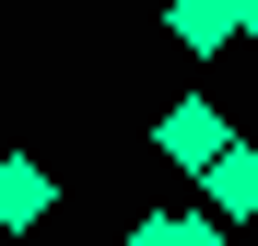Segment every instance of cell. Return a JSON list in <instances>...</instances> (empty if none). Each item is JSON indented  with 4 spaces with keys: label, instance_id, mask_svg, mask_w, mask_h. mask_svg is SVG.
I'll use <instances>...</instances> for the list:
<instances>
[{
    "label": "cell",
    "instance_id": "1",
    "mask_svg": "<svg viewBox=\"0 0 258 246\" xmlns=\"http://www.w3.org/2000/svg\"><path fill=\"white\" fill-rule=\"evenodd\" d=\"M153 152H164V164H188V176H211V164L235 152V129H223V106H211V94H176V106L153 117Z\"/></svg>",
    "mask_w": 258,
    "mask_h": 246
},
{
    "label": "cell",
    "instance_id": "2",
    "mask_svg": "<svg viewBox=\"0 0 258 246\" xmlns=\"http://www.w3.org/2000/svg\"><path fill=\"white\" fill-rule=\"evenodd\" d=\"M129 246H223V211H153L129 223Z\"/></svg>",
    "mask_w": 258,
    "mask_h": 246
},
{
    "label": "cell",
    "instance_id": "3",
    "mask_svg": "<svg viewBox=\"0 0 258 246\" xmlns=\"http://www.w3.org/2000/svg\"><path fill=\"white\" fill-rule=\"evenodd\" d=\"M211 199H223V223H246V211H258V152H246V141L211 164Z\"/></svg>",
    "mask_w": 258,
    "mask_h": 246
},
{
    "label": "cell",
    "instance_id": "4",
    "mask_svg": "<svg viewBox=\"0 0 258 246\" xmlns=\"http://www.w3.org/2000/svg\"><path fill=\"white\" fill-rule=\"evenodd\" d=\"M47 211V164H0V234Z\"/></svg>",
    "mask_w": 258,
    "mask_h": 246
},
{
    "label": "cell",
    "instance_id": "5",
    "mask_svg": "<svg viewBox=\"0 0 258 246\" xmlns=\"http://www.w3.org/2000/svg\"><path fill=\"white\" fill-rule=\"evenodd\" d=\"M223 24H235V0H176V47H188V59L223 47Z\"/></svg>",
    "mask_w": 258,
    "mask_h": 246
},
{
    "label": "cell",
    "instance_id": "6",
    "mask_svg": "<svg viewBox=\"0 0 258 246\" xmlns=\"http://www.w3.org/2000/svg\"><path fill=\"white\" fill-rule=\"evenodd\" d=\"M235 24H246V35H258V0H235Z\"/></svg>",
    "mask_w": 258,
    "mask_h": 246
}]
</instances>
